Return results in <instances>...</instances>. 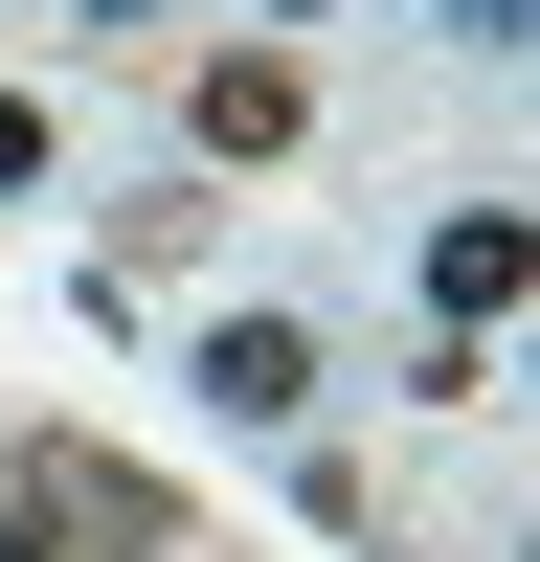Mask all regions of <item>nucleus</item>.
Wrapping results in <instances>:
<instances>
[{"instance_id":"obj_1","label":"nucleus","mask_w":540,"mask_h":562,"mask_svg":"<svg viewBox=\"0 0 540 562\" xmlns=\"http://www.w3.org/2000/svg\"><path fill=\"white\" fill-rule=\"evenodd\" d=\"M23 518H45V540L158 562V540H180V495H158V473H113V450H23Z\"/></svg>"},{"instance_id":"obj_2","label":"nucleus","mask_w":540,"mask_h":562,"mask_svg":"<svg viewBox=\"0 0 540 562\" xmlns=\"http://www.w3.org/2000/svg\"><path fill=\"white\" fill-rule=\"evenodd\" d=\"M203 405H225V428H293V405H315V338H293V315H203Z\"/></svg>"},{"instance_id":"obj_3","label":"nucleus","mask_w":540,"mask_h":562,"mask_svg":"<svg viewBox=\"0 0 540 562\" xmlns=\"http://www.w3.org/2000/svg\"><path fill=\"white\" fill-rule=\"evenodd\" d=\"M428 293H450V338H495V315H518V225H495V203L428 225Z\"/></svg>"},{"instance_id":"obj_4","label":"nucleus","mask_w":540,"mask_h":562,"mask_svg":"<svg viewBox=\"0 0 540 562\" xmlns=\"http://www.w3.org/2000/svg\"><path fill=\"white\" fill-rule=\"evenodd\" d=\"M293 113H315V90L270 68V45H248V68H203V158H293Z\"/></svg>"},{"instance_id":"obj_5","label":"nucleus","mask_w":540,"mask_h":562,"mask_svg":"<svg viewBox=\"0 0 540 562\" xmlns=\"http://www.w3.org/2000/svg\"><path fill=\"white\" fill-rule=\"evenodd\" d=\"M450 45H473V68H518V0H450Z\"/></svg>"},{"instance_id":"obj_6","label":"nucleus","mask_w":540,"mask_h":562,"mask_svg":"<svg viewBox=\"0 0 540 562\" xmlns=\"http://www.w3.org/2000/svg\"><path fill=\"white\" fill-rule=\"evenodd\" d=\"M23 180H45V113H23V90H0V203H23Z\"/></svg>"},{"instance_id":"obj_7","label":"nucleus","mask_w":540,"mask_h":562,"mask_svg":"<svg viewBox=\"0 0 540 562\" xmlns=\"http://www.w3.org/2000/svg\"><path fill=\"white\" fill-rule=\"evenodd\" d=\"M0 562H68V540H45V518H23V495H0Z\"/></svg>"},{"instance_id":"obj_8","label":"nucleus","mask_w":540,"mask_h":562,"mask_svg":"<svg viewBox=\"0 0 540 562\" xmlns=\"http://www.w3.org/2000/svg\"><path fill=\"white\" fill-rule=\"evenodd\" d=\"M90 23H135V0H90Z\"/></svg>"},{"instance_id":"obj_9","label":"nucleus","mask_w":540,"mask_h":562,"mask_svg":"<svg viewBox=\"0 0 540 562\" xmlns=\"http://www.w3.org/2000/svg\"><path fill=\"white\" fill-rule=\"evenodd\" d=\"M293 23H315V0H293Z\"/></svg>"}]
</instances>
